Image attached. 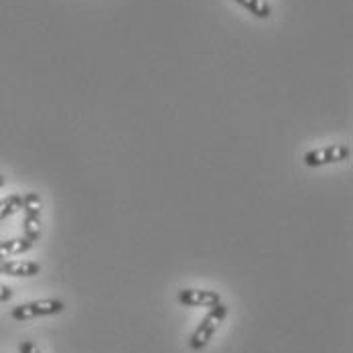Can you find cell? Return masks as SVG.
<instances>
[{"instance_id":"obj_1","label":"cell","mask_w":353,"mask_h":353,"mask_svg":"<svg viewBox=\"0 0 353 353\" xmlns=\"http://www.w3.org/2000/svg\"><path fill=\"white\" fill-rule=\"evenodd\" d=\"M228 317V307L223 303H217L215 307L210 309V313L203 317V321L197 325V329L193 331V335L189 337V347L193 352H201L210 345L213 335L217 333V329L221 327L223 319Z\"/></svg>"},{"instance_id":"obj_2","label":"cell","mask_w":353,"mask_h":353,"mask_svg":"<svg viewBox=\"0 0 353 353\" xmlns=\"http://www.w3.org/2000/svg\"><path fill=\"white\" fill-rule=\"evenodd\" d=\"M65 309L63 301L57 299H41V301H31L25 305H19L10 311V317L19 323L31 321L39 317H51V315H59Z\"/></svg>"},{"instance_id":"obj_3","label":"cell","mask_w":353,"mask_h":353,"mask_svg":"<svg viewBox=\"0 0 353 353\" xmlns=\"http://www.w3.org/2000/svg\"><path fill=\"white\" fill-rule=\"evenodd\" d=\"M41 208H43V201H41V197L37 193L29 191V193L23 195V208H21L25 212L23 238H27L33 244L41 238Z\"/></svg>"},{"instance_id":"obj_4","label":"cell","mask_w":353,"mask_h":353,"mask_svg":"<svg viewBox=\"0 0 353 353\" xmlns=\"http://www.w3.org/2000/svg\"><path fill=\"white\" fill-rule=\"evenodd\" d=\"M352 157V148L345 144H333V146H323V148H315L309 150L305 154V165L307 167H325L331 163H343Z\"/></svg>"},{"instance_id":"obj_5","label":"cell","mask_w":353,"mask_h":353,"mask_svg":"<svg viewBox=\"0 0 353 353\" xmlns=\"http://www.w3.org/2000/svg\"><path fill=\"white\" fill-rule=\"evenodd\" d=\"M176 301L183 307H208V309H212L217 303H221V294L215 290H203V288H183V290H179Z\"/></svg>"},{"instance_id":"obj_6","label":"cell","mask_w":353,"mask_h":353,"mask_svg":"<svg viewBox=\"0 0 353 353\" xmlns=\"http://www.w3.org/2000/svg\"><path fill=\"white\" fill-rule=\"evenodd\" d=\"M41 272V266L31 260H2L0 274L4 276H17V279H31Z\"/></svg>"},{"instance_id":"obj_7","label":"cell","mask_w":353,"mask_h":353,"mask_svg":"<svg viewBox=\"0 0 353 353\" xmlns=\"http://www.w3.org/2000/svg\"><path fill=\"white\" fill-rule=\"evenodd\" d=\"M33 242H29L27 238H14V240H4L0 242V260H10L14 256L27 254L29 250H33Z\"/></svg>"},{"instance_id":"obj_8","label":"cell","mask_w":353,"mask_h":353,"mask_svg":"<svg viewBox=\"0 0 353 353\" xmlns=\"http://www.w3.org/2000/svg\"><path fill=\"white\" fill-rule=\"evenodd\" d=\"M236 2L244 6L256 19H270L272 14V6L268 4V0H236Z\"/></svg>"},{"instance_id":"obj_9","label":"cell","mask_w":353,"mask_h":353,"mask_svg":"<svg viewBox=\"0 0 353 353\" xmlns=\"http://www.w3.org/2000/svg\"><path fill=\"white\" fill-rule=\"evenodd\" d=\"M21 208H23V195H19V193H12V195L0 199V221L14 215Z\"/></svg>"},{"instance_id":"obj_10","label":"cell","mask_w":353,"mask_h":353,"mask_svg":"<svg viewBox=\"0 0 353 353\" xmlns=\"http://www.w3.org/2000/svg\"><path fill=\"white\" fill-rule=\"evenodd\" d=\"M12 288L10 286H6V284H0V303H8L10 299H12Z\"/></svg>"},{"instance_id":"obj_11","label":"cell","mask_w":353,"mask_h":353,"mask_svg":"<svg viewBox=\"0 0 353 353\" xmlns=\"http://www.w3.org/2000/svg\"><path fill=\"white\" fill-rule=\"evenodd\" d=\"M19 352L21 353H41L39 352V347H37L33 341H23V343L19 345Z\"/></svg>"},{"instance_id":"obj_12","label":"cell","mask_w":353,"mask_h":353,"mask_svg":"<svg viewBox=\"0 0 353 353\" xmlns=\"http://www.w3.org/2000/svg\"><path fill=\"white\" fill-rule=\"evenodd\" d=\"M4 183H6V176H4V175H2V173H0V189L4 187Z\"/></svg>"},{"instance_id":"obj_13","label":"cell","mask_w":353,"mask_h":353,"mask_svg":"<svg viewBox=\"0 0 353 353\" xmlns=\"http://www.w3.org/2000/svg\"><path fill=\"white\" fill-rule=\"evenodd\" d=\"M0 266H2V260H0Z\"/></svg>"}]
</instances>
